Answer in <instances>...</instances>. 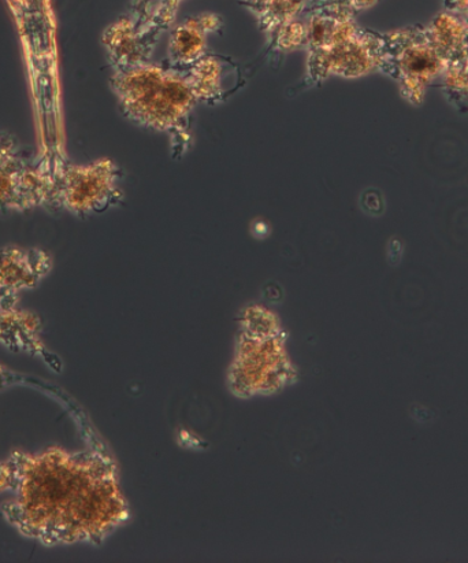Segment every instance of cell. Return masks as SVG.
<instances>
[{
	"label": "cell",
	"mask_w": 468,
	"mask_h": 563,
	"mask_svg": "<svg viewBox=\"0 0 468 563\" xmlns=\"http://www.w3.org/2000/svg\"><path fill=\"white\" fill-rule=\"evenodd\" d=\"M4 493L14 494L0 507L4 520L46 548L103 543L131 517L119 466L99 438L80 451H14L0 461Z\"/></svg>",
	"instance_id": "6da1fadb"
},
{
	"label": "cell",
	"mask_w": 468,
	"mask_h": 563,
	"mask_svg": "<svg viewBox=\"0 0 468 563\" xmlns=\"http://www.w3.org/2000/svg\"><path fill=\"white\" fill-rule=\"evenodd\" d=\"M239 323L236 355L227 376L231 391L238 398L280 393L297 378L280 320L264 306H250Z\"/></svg>",
	"instance_id": "7a4b0ae2"
},
{
	"label": "cell",
	"mask_w": 468,
	"mask_h": 563,
	"mask_svg": "<svg viewBox=\"0 0 468 563\" xmlns=\"http://www.w3.org/2000/svg\"><path fill=\"white\" fill-rule=\"evenodd\" d=\"M111 88L122 113L158 132H180L198 103L186 74L142 63L115 69Z\"/></svg>",
	"instance_id": "3957f363"
},
{
	"label": "cell",
	"mask_w": 468,
	"mask_h": 563,
	"mask_svg": "<svg viewBox=\"0 0 468 563\" xmlns=\"http://www.w3.org/2000/svg\"><path fill=\"white\" fill-rule=\"evenodd\" d=\"M120 167L109 158L75 165L53 158L54 209L76 217L103 213L119 203Z\"/></svg>",
	"instance_id": "277c9868"
},
{
	"label": "cell",
	"mask_w": 468,
	"mask_h": 563,
	"mask_svg": "<svg viewBox=\"0 0 468 563\" xmlns=\"http://www.w3.org/2000/svg\"><path fill=\"white\" fill-rule=\"evenodd\" d=\"M54 210L53 158H33L0 133V213Z\"/></svg>",
	"instance_id": "5b68a950"
},
{
	"label": "cell",
	"mask_w": 468,
	"mask_h": 563,
	"mask_svg": "<svg viewBox=\"0 0 468 563\" xmlns=\"http://www.w3.org/2000/svg\"><path fill=\"white\" fill-rule=\"evenodd\" d=\"M381 69L398 80L411 103H421L431 84L443 75L445 59L427 37L425 27L403 30L382 36Z\"/></svg>",
	"instance_id": "8992f818"
},
{
	"label": "cell",
	"mask_w": 468,
	"mask_h": 563,
	"mask_svg": "<svg viewBox=\"0 0 468 563\" xmlns=\"http://www.w3.org/2000/svg\"><path fill=\"white\" fill-rule=\"evenodd\" d=\"M382 36L360 30L347 42L310 54V75L315 81L338 76L356 79L382 66Z\"/></svg>",
	"instance_id": "52a82bcc"
},
{
	"label": "cell",
	"mask_w": 468,
	"mask_h": 563,
	"mask_svg": "<svg viewBox=\"0 0 468 563\" xmlns=\"http://www.w3.org/2000/svg\"><path fill=\"white\" fill-rule=\"evenodd\" d=\"M52 269L47 251L16 245L0 250V309L15 308L19 292L37 287Z\"/></svg>",
	"instance_id": "ba28073f"
},
{
	"label": "cell",
	"mask_w": 468,
	"mask_h": 563,
	"mask_svg": "<svg viewBox=\"0 0 468 563\" xmlns=\"http://www.w3.org/2000/svg\"><path fill=\"white\" fill-rule=\"evenodd\" d=\"M152 32L143 26L136 14L122 15L105 27L102 43L113 69H125L147 63L153 49L152 41L147 37Z\"/></svg>",
	"instance_id": "9c48e42d"
},
{
	"label": "cell",
	"mask_w": 468,
	"mask_h": 563,
	"mask_svg": "<svg viewBox=\"0 0 468 563\" xmlns=\"http://www.w3.org/2000/svg\"><path fill=\"white\" fill-rule=\"evenodd\" d=\"M42 321L35 313L15 308L0 309V340L9 347L20 344L22 350L44 351L41 342Z\"/></svg>",
	"instance_id": "30bf717a"
},
{
	"label": "cell",
	"mask_w": 468,
	"mask_h": 563,
	"mask_svg": "<svg viewBox=\"0 0 468 563\" xmlns=\"http://www.w3.org/2000/svg\"><path fill=\"white\" fill-rule=\"evenodd\" d=\"M208 36L198 15L189 16L171 31L169 41V55L172 64L178 66H191L202 58L208 48Z\"/></svg>",
	"instance_id": "8fae6325"
},
{
	"label": "cell",
	"mask_w": 468,
	"mask_h": 563,
	"mask_svg": "<svg viewBox=\"0 0 468 563\" xmlns=\"http://www.w3.org/2000/svg\"><path fill=\"white\" fill-rule=\"evenodd\" d=\"M224 63L214 55L204 54L189 66L186 74L198 102H216L224 93Z\"/></svg>",
	"instance_id": "7c38bea8"
},
{
	"label": "cell",
	"mask_w": 468,
	"mask_h": 563,
	"mask_svg": "<svg viewBox=\"0 0 468 563\" xmlns=\"http://www.w3.org/2000/svg\"><path fill=\"white\" fill-rule=\"evenodd\" d=\"M309 2L310 0H259L248 8L258 16L261 30L272 35L281 25L299 19Z\"/></svg>",
	"instance_id": "4fadbf2b"
},
{
	"label": "cell",
	"mask_w": 468,
	"mask_h": 563,
	"mask_svg": "<svg viewBox=\"0 0 468 563\" xmlns=\"http://www.w3.org/2000/svg\"><path fill=\"white\" fill-rule=\"evenodd\" d=\"M182 0H146V3L137 5L135 13L148 31L164 30L176 20L178 5Z\"/></svg>",
	"instance_id": "5bb4252c"
},
{
	"label": "cell",
	"mask_w": 468,
	"mask_h": 563,
	"mask_svg": "<svg viewBox=\"0 0 468 563\" xmlns=\"http://www.w3.org/2000/svg\"><path fill=\"white\" fill-rule=\"evenodd\" d=\"M272 42L280 52H294L305 46L308 42V26L305 21L300 19L287 22L272 33Z\"/></svg>",
	"instance_id": "9a60e30c"
},
{
	"label": "cell",
	"mask_w": 468,
	"mask_h": 563,
	"mask_svg": "<svg viewBox=\"0 0 468 563\" xmlns=\"http://www.w3.org/2000/svg\"><path fill=\"white\" fill-rule=\"evenodd\" d=\"M377 0H320L321 5H331V8L345 9L355 13V11L365 10L371 8Z\"/></svg>",
	"instance_id": "2e32d148"
},
{
	"label": "cell",
	"mask_w": 468,
	"mask_h": 563,
	"mask_svg": "<svg viewBox=\"0 0 468 563\" xmlns=\"http://www.w3.org/2000/svg\"><path fill=\"white\" fill-rule=\"evenodd\" d=\"M245 4L247 5H250V4H254L256 2H259V0H244Z\"/></svg>",
	"instance_id": "e0dca14e"
}]
</instances>
